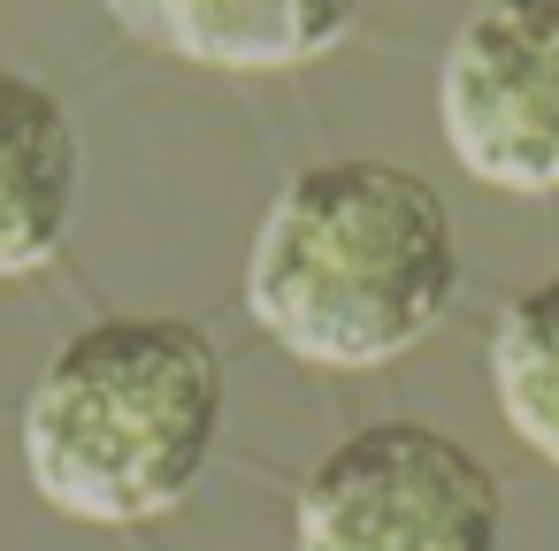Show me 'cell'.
<instances>
[{
    "label": "cell",
    "instance_id": "obj_3",
    "mask_svg": "<svg viewBox=\"0 0 559 551\" xmlns=\"http://www.w3.org/2000/svg\"><path fill=\"white\" fill-rule=\"evenodd\" d=\"M498 475L421 421L345 436L299 490V551H498Z\"/></svg>",
    "mask_w": 559,
    "mask_h": 551
},
{
    "label": "cell",
    "instance_id": "obj_1",
    "mask_svg": "<svg viewBox=\"0 0 559 551\" xmlns=\"http://www.w3.org/2000/svg\"><path fill=\"white\" fill-rule=\"evenodd\" d=\"M452 207L399 161L299 169L246 253V314L307 368H391L452 307Z\"/></svg>",
    "mask_w": 559,
    "mask_h": 551
},
{
    "label": "cell",
    "instance_id": "obj_6",
    "mask_svg": "<svg viewBox=\"0 0 559 551\" xmlns=\"http://www.w3.org/2000/svg\"><path fill=\"white\" fill-rule=\"evenodd\" d=\"M116 24L131 39H154L185 62H215V70H292L314 62L330 47L353 39V9H307V0H253V9H230V0H169V9H146V0H123Z\"/></svg>",
    "mask_w": 559,
    "mask_h": 551
},
{
    "label": "cell",
    "instance_id": "obj_7",
    "mask_svg": "<svg viewBox=\"0 0 559 551\" xmlns=\"http://www.w3.org/2000/svg\"><path fill=\"white\" fill-rule=\"evenodd\" d=\"M490 391L506 429L559 467V276L521 291L490 337Z\"/></svg>",
    "mask_w": 559,
    "mask_h": 551
},
{
    "label": "cell",
    "instance_id": "obj_4",
    "mask_svg": "<svg viewBox=\"0 0 559 551\" xmlns=\"http://www.w3.org/2000/svg\"><path fill=\"white\" fill-rule=\"evenodd\" d=\"M444 146L498 192H559V0L483 9L437 77Z\"/></svg>",
    "mask_w": 559,
    "mask_h": 551
},
{
    "label": "cell",
    "instance_id": "obj_2",
    "mask_svg": "<svg viewBox=\"0 0 559 551\" xmlns=\"http://www.w3.org/2000/svg\"><path fill=\"white\" fill-rule=\"evenodd\" d=\"M223 429V352L177 314L78 330L24 406V467L47 505L139 528L185 505Z\"/></svg>",
    "mask_w": 559,
    "mask_h": 551
},
{
    "label": "cell",
    "instance_id": "obj_5",
    "mask_svg": "<svg viewBox=\"0 0 559 551\" xmlns=\"http://www.w3.org/2000/svg\"><path fill=\"white\" fill-rule=\"evenodd\" d=\"M78 215V123L39 85L0 70V276H32L62 253Z\"/></svg>",
    "mask_w": 559,
    "mask_h": 551
}]
</instances>
